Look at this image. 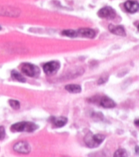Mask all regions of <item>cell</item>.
<instances>
[{
	"instance_id": "cell-19",
	"label": "cell",
	"mask_w": 139,
	"mask_h": 157,
	"mask_svg": "<svg viewBox=\"0 0 139 157\" xmlns=\"http://www.w3.org/2000/svg\"><path fill=\"white\" fill-rule=\"evenodd\" d=\"M107 78H108L107 77H105V78H104V77H101L98 81V84H104V83H105L107 81Z\"/></svg>"
},
{
	"instance_id": "cell-18",
	"label": "cell",
	"mask_w": 139,
	"mask_h": 157,
	"mask_svg": "<svg viewBox=\"0 0 139 157\" xmlns=\"http://www.w3.org/2000/svg\"><path fill=\"white\" fill-rule=\"evenodd\" d=\"M6 135L5 133V128L4 126H0V140H2L4 139Z\"/></svg>"
},
{
	"instance_id": "cell-5",
	"label": "cell",
	"mask_w": 139,
	"mask_h": 157,
	"mask_svg": "<svg viewBox=\"0 0 139 157\" xmlns=\"http://www.w3.org/2000/svg\"><path fill=\"white\" fill-rule=\"evenodd\" d=\"M20 13V10L17 8H11V7L0 6V16L16 17L19 16Z\"/></svg>"
},
{
	"instance_id": "cell-14",
	"label": "cell",
	"mask_w": 139,
	"mask_h": 157,
	"mask_svg": "<svg viewBox=\"0 0 139 157\" xmlns=\"http://www.w3.org/2000/svg\"><path fill=\"white\" fill-rule=\"evenodd\" d=\"M11 75H12V77L14 78V79L17 80L18 81L22 82V83H24L26 81V79L25 78V77H23V76L20 75L19 73L17 72V71L13 70L12 73H11Z\"/></svg>"
},
{
	"instance_id": "cell-23",
	"label": "cell",
	"mask_w": 139,
	"mask_h": 157,
	"mask_svg": "<svg viewBox=\"0 0 139 157\" xmlns=\"http://www.w3.org/2000/svg\"><path fill=\"white\" fill-rule=\"evenodd\" d=\"M0 29H1V27H0Z\"/></svg>"
},
{
	"instance_id": "cell-4",
	"label": "cell",
	"mask_w": 139,
	"mask_h": 157,
	"mask_svg": "<svg viewBox=\"0 0 139 157\" xmlns=\"http://www.w3.org/2000/svg\"><path fill=\"white\" fill-rule=\"evenodd\" d=\"M60 67V64L58 62L52 61L45 64L43 66V70L47 75H53L57 73Z\"/></svg>"
},
{
	"instance_id": "cell-9",
	"label": "cell",
	"mask_w": 139,
	"mask_h": 157,
	"mask_svg": "<svg viewBox=\"0 0 139 157\" xmlns=\"http://www.w3.org/2000/svg\"><path fill=\"white\" fill-rule=\"evenodd\" d=\"M78 35L81 36L83 38H93L95 36V32L92 29L90 28H81L79 29L78 31Z\"/></svg>"
},
{
	"instance_id": "cell-10",
	"label": "cell",
	"mask_w": 139,
	"mask_h": 157,
	"mask_svg": "<svg viewBox=\"0 0 139 157\" xmlns=\"http://www.w3.org/2000/svg\"><path fill=\"white\" fill-rule=\"evenodd\" d=\"M108 29L111 33L115 34V35L121 36H125L126 35L124 28L121 25L115 26V25H110L108 27Z\"/></svg>"
},
{
	"instance_id": "cell-1",
	"label": "cell",
	"mask_w": 139,
	"mask_h": 157,
	"mask_svg": "<svg viewBox=\"0 0 139 157\" xmlns=\"http://www.w3.org/2000/svg\"><path fill=\"white\" fill-rule=\"evenodd\" d=\"M38 128V126L33 122H20L16 123L11 126V131L12 132H33Z\"/></svg>"
},
{
	"instance_id": "cell-6",
	"label": "cell",
	"mask_w": 139,
	"mask_h": 157,
	"mask_svg": "<svg viewBox=\"0 0 139 157\" xmlns=\"http://www.w3.org/2000/svg\"><path fill=\"white\" fill-rule=\"evenodd\" d=\"M31 146L26 142H19L15 144L13 146V150L15 152L20 154H27L31 152Z\"/></svg>"
},
{
	"instance_id": "cell-20",
	"label": "cell",
	"mask_w": 139,
	"mask_h": 157,
	"mask_svg": "<svg viewBox=\"0 0 139 157\" xmlns=\"http://www.w3.org/2000/svg\"><path fill=\"white\" fill-rule=\"evenodd\" d=\"M134 124H135V125H136L137 126H139V119L136 120L135 122H134Z\"/></svg>"
},
{
	"instance_id": "cell-17",
	"label": "cell",
	"mask_w": 139,
	"mask_h": 157,
	"mask_svg": "<svg viewBox=\"0 0 139 157\" xmlns=\"http://www.w3.org/2000/svg\"><path fill=\"white\" fill-rule=\"evenodd\" d=\"M9 104L11 106V107L14 109H19L20 108V103L18 101L16 100H10L9 101Z\"/></svg>"
},
{
	"instance_id": "cell-15",
	"label": "cell",
	"mask_w": 139,
	"mask_h": 157,
	"mask_svg": "<svg viewBox=\"0 0 139 157\" xmlns=\"http://www.w3.org/2000/svg\"><path fill=\"white\" fill-rule=\"evenodd\" d=\"M62 34L64 36H66L68 37H70V38H75L77 37L78 35V32L76 31L72 30V29H67V30H63L62 32Z\"/></svg>"
},
{
	"instance_id": "cell-7",
	"label": "cell",
	"mask_w": 139,
	"mask_h": 157,
	"mask_svg": "<svg viewBox=\"0 0 139 157\" xmlns=\"http://www.w3.org/2000/svg\"><path fill=\"white\" fill-rule=\"evenodd\" d=\"M98 15L100 17L102 18H106V19H113L115 17L116 12L111 7H105L98 11Z\"/></svg>"
},
{
	"instance_id": "cell-3",
	"label": "cell",
	"mask_w": 139,
	"mask_h": 157,
	"mask_svg": "<svg viewBox=\"0 0 139 157\" xmlns=\"http://www.w3.org/2000/svg\"><path fill=\"white\" fill-rule=\"evenodd\" d=\"M21 70L25 75L30 77H37L40 73V70L38 66L29 63H25L23 64L21 66Z\"/></svg>"
},
{
	"instance_id": "cell-21",
	"label": "cell",
	"mask_w": 139,
	"mask_h": 157,
	"mask_svg": "<svg viewBox=\"0 0 139 157\" xmlns=\"http://www.w3.org/2000/svg\"><path fill=\"white\" fill-rule=\"evenodd\" d=\"M135 150H136V154H139V147L138 146H136V148H135Z\"/></svg>"
},
{
	"instance_id": "cell-22",
	"label": "cell",
	"mask_w": 139,
	"mask_h": 157,
	"mask_svg": "<svg viewBox=\"0 0 139 157\" xmlns=\"http://www.w3.org/2000/svg\"><path fill=\"white\" fill-rule=\"evenodd\" d=\"M137 27H138V31H139V24L138 25V26H137Z\"/></svg>"
},
{
	"instance_id": "cell-8",
	"label": "cell",
	"mask_w": 139,
	"mask_h": 157,
	"mask_svg": "<svg viewBox=\"0 0 139 157\" xmlns=\"http://www.w3.org/2000/svg\"><path fill=\"white\" fill-rule=\"evenodd\" d=\"M125 8L130 13L136 12L139 9V4L136 1L129 0L127 1L124 4Z\"/></svg>"
},
{
	"instance_id": "cell-2",
	"label": "cell",
	"mask_w": 139,
	"mask_h": 157,
	"mask_svg": "<svg viewBox=\"0 0 139 157\" xmlns=\"http://www.w3.org/2000/svg\"><path fill=\"white\" fill-rule=\"evenodd\" d=\"M105 139V136L101 134H97V135H93L92 133H88L85 137V144L87 146L91 148H94L102 144V142Z\"/></svg>"
},
{
	"instance_id": "cell-11",
	"label": "cell",
	"mask_w": 139,
	"mask_h": 157,
	"mask_svg": "<svg viewBox=\"0 0 139 157\" xmlns=\"http://www.w3.org/2000/svg\"><path fill=\"white\" fill-rule=\"evenodd\" d=\"M100 105L104 108H113L116 106V103L112 99L107 96H103L100 100Z\"/></svg>"
},
{
	"instance_id": "cell-12",
	"label": "cell",
	"mask_w": 139,
	"mask_h": 157,
	"mask_svg": "<svg viewBox=\"0 0 139 157\" xmlns=\"http://www.w3.org/2000/svg\"><path fill=\"white\" fill-rule=\"evenodd\" d=\"M68 122V120L66 117H53V120L52 122L54 124L55 126L60 128L64 125H65Z\"/></svg>"
},
{
	"instance_id": "cell-13",
	"label": "cell",
	"mask_w": 139,
	"mask_h": 157,
	"mask_svg": "<svg viewBox=\"0 0 139 157\" xmlns=\"http://www.w3.org/2000/svg\"><path fill=\"white\" fill-rule=\"evenodd\" d=\"M65 89L68 92H70V93H73V94L80 93V92H81V86L76 84L67 85L65 87Z\"/></svg>"
},
{
	"instance_id": "cell-16",
	"label": "cell",
	"mask_w": 139,
	"mask_h": 157,
	"mask_svg": "<svg viewBox=\"0 0 139 157\" xmlns=\"http://www.w3.org/2000/svg\"><path fill=\"white\" fill-rule=\"evenodd\" d=\"M114 157H127V154L126 150L120 148L118 149L114 154Z\"/></svg>"
}]
</instances>
